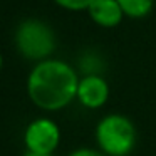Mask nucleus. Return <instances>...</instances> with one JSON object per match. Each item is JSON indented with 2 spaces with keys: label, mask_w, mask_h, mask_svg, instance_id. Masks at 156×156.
<instances>
[{
  "label": "nucleus",
  "mask_w": 156,
  "mask_h": 156,
  "mask_svg": "<svg viewBox=\"0 0 156 156\" xmlns=\"http://www.w3.org/2000/svg\"><path fill=\"white\" fill-rule=\"evenodd\" d=\"M67 156H106L102 151H99L98 148H77L74 151H71Z\"/></svg>",
  "instance_id": "nucleus-9"
},
{
  "label": "nucleus",
  "mask_w": 156,
  "mask_h": 156,
  "mask_svg": "<svg viewBox=\"0 0 156 156\" xmlns=\"http://www.w3.org/2000/svg\"><path fill=\"white\" fill-rule=\"evenodd\" d=\"M122 12L129 19H144L151 14L154 0H118Z\"/></svg>",
  "instance_id": "nucleus-7"
},
{
  "label": "nucleus",
  "mask_w": 156,
  "mask_h": 156,
  "mask_svg": "<svg viewBox=\"0 0 156 156\" xmlns=\"http://www.w3.org/2000/svg\"><path fill=\"white\" fill-rule=\"evenodd\" d=\"M15 45L25 59L41 62L49 59L55 51V34L44 20L27 19L17 27Z\"/></svg>",
  "instance_id": "nucleus-3"
},
{
  "label": "nucleus",
  "mask_w": 156,
  "mask_h": 156,
  "mask_svg": "<svg viewBox=\"0 0 156 156\" xmlns=\"http://www.w3.org/2000/svg\"><path fill=\"white\" fill-rule=\"evenodd\" d=\"M59 7L66 9V10H72V12H81V10H87V7L91 5L92 0H54Z\"/></svg>",
  "instance_id": "nucleus-8"
},
{
  "label": "nucleus",
  "mask_w": 156,
  "mask_h": 156,
  "mask_svg": "<svg viewBox=\"0 0 156 156\" xmlns=\"http://www.w3.org/2000/svg\"><path fill=\"white\" fill-rule=\"evenodd\" d=\"M79 76L71 64L61 59H45L34 66L27 77V94L42 111H61L77 94Z\"/></svg>",
  "instance_id": "nucleus-1"
},
{
  "label": "nucleus",
  "mask_w": 156,
  "mask_h": 156,
  "mask_svg": "<svg viewBox=\"0 0 156 156\" xmlns=\"http://www.w3.org/2000/svg\"><path fill=\"white\" fill-rule=\"evenodd\" d=\"M87 14L96 25L104 29H114L126 17L118 0H92Z\"/></svg>",
  "instance_id": "nucleus-6"
},
{
  "label": "nucleus",
  "mask_w": 156,
  "mask_h": 156,
  "mask_svg": "<svg viewBox=\"0 0 156 156\" xmlns=\"http://www.w3.org/2000/svg\"><path fill=\"white\" fill-rule=\"evenodd\" d=\"M94 139L106 156H129L138 144V129L128 116L111 112L98 121Z\"/></svg>",
  "instance_id": "nucleus-2"
},
{
  "label": "nucleus",
  "mask_w": 156,
  "mask_h": 156,
  "mask_svg": "<svg viewBox=\"0 0 156 156\" xmlns=\"http://www.w3.org/2000/svg\"><path fill=\"white\" fill-rule=\"evenodd\" d=\"M24 156H54V154H39V153H30V151H27Z\"/></svg>",
  "instance_id": "nucleus-10"
},
{
  "label": "nucleus",
  "mask_w": 156,
  "mask_h": 156,
  "mask_svg": "<svg viewBox=\"0 0 156 156\" xmlns=\"http://www.w3.org/2000/svg\"><path fill=\"white\" fill-rule=\"evenodd\" d=\"M111 96L109 82L101 74H86L79 77L77 84V94L76 99L84 106L86 109H99L106 106Z\"/></svg>",
  "instance_id": "nucleus-5"
},
{
  "label": "nucleus",
  "mask_w": 156,
  "mask_h": 156,
  "mask_svg": "<svg viewBox=\"0 0 156 156\" xmlns=\"http://www.w3.org/2000/svg\"><path fill=\"white\" fill-rule=\"evenodd\" d=\"M25 149L39 154H54L61 144V128L49 118H37L24 131Z\"/></svg>",
  "instance_id": "nucleus-4"
},
{
  "label": "nucleus",
  "mask_w": 156,
  "mask_h": 156,
  "mask_svg": "<svg viewBox=\"0 0 156 156\" xmlns=\"http://www.w3.org/2000/svg\"><path fill=\"white\" fill-rule=\"evenodd\" d=\"M2 64H4V61H2V55H0V69H2Z\"/></svg>",
  "instance_id": "nucleus-11"
}]
</instances>
